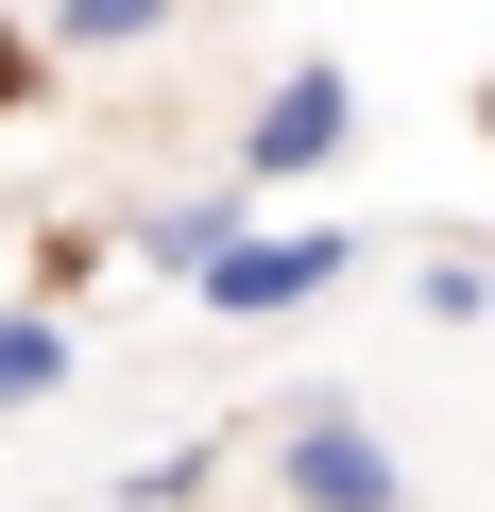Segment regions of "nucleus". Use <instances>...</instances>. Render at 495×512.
Returning <instances> with one entry per match:
<instances>
[{"mask_svg": "<svg viewBox=\"0 0 495 512\" xmlns=\"http://www.w3.org/2000/svg\"><path fill=\"white\" fill-rule=\"evenodd\" d=\"M342 137H359V86L308 52V69H274V86H257V120H239V188H308Z\"/></svg>", "mask_w": 495, "mask_h": 512, "instance_id": "f257e3e1", "label": "nucleus"}, {"mask_svg": "<svg viewBox=\"0 0 495 512\" xmlns=\"http://www.w3.org/2000/svg\"><path fill=\"white\" fill-rule=\"evenodd\" d=\"M274 495H291V512H410V478H393V444H376L359 410H308V427L274 444Z\"/></svg>", "mask_w": 495, "mask_h": 512, "instance_id": "f03ea898", "label": "nucleus"}, {"mask_svg": "<svg viewBox=\"0 0 495 512\" xmlns=\"http://www.w3.org/2000/svg\"><path fill=\"white\" fill-rule=\"evenodd\" d=\"M308 291H342V239L308 222V239H257V222H239L222 256H205V308L222 325H274V308H308Z\"/></svg>", "mask_w": 495, "mask_h": 512, "instance_id": "7ed1b4c3", "label": "nucleus"}, {"mask_svg": "<svg viewBox=\"0 0 495 512\" xmlns=\"http://www.w3.org/2000/svg\"><path fill=\"white\" fill-rule=\"evenodd\" d=\"M239 205H257V188L222 171V188H188V205H154V222H137V256H154V274H205V256L239 239Z\"/></svg>", "mask_w": 495, "mask_h": 512, "instance_id": "20e7f679", "label": "nucleus"}, {"mask_svg": "<svg viewBox=\"0 0 495 512\" xmlns=\"http://www.w3.org/2000/svg\"><path fill=\"white\" fill-rule=\"evenodd\" d=\"M52 376H69V325L52 308H0V410H35Z\"/></svg>", "mask_w": 495, "mask_h": 512, "instance_id": "39448f33", "label": "nucleus"}, {"mask_svg": "<svg viewBox=\"0 0 495 512\" xmlns=\"http://www.w3.org/2000/svg\"><path fill=\"white\" fill-rule=\"evenodd\" d=\"M171 35V0H52V52H137Z\"/></svg>", "mask_w": 495, "mask_h": 512, "instance_id": "423d86ee", "label": "nucleus"}, {"mask_svg": "<svg viewBox=\"0 0 495 512\" xmlns=\"http://www.w3.org/2000/svg\"><path fill=\"white\" fill-rule=\"evenodd\" d=\"M410 291H427V325H478V308H495V274H478V256H461V239L427 256V274H410Z\"/></svg>", "mask_w": 495, "mask_h": 512, "instance_id": "0eeeda50", "label": "nucleus"}, {"mask_svg": "<svg viewBox=\"0 0 495 512\" xmlns=\"http://www.w3.org/2000/svg\"><path fill=\"white\" fill-rule=\"evenodd\" d=\"M188 495H205V444H171V461H137V478H120V512H188Z\"/></svg>", "mask_w": 495, "mask_h": 512, "instance_id": "6e6552de", "label": "nucleus"}, {"mask_svg": "<svg viewBox=\"0 0 495 512\" xmlns=\"http://www.w3.org/2000/svg\"><path fill=\"white\" fill-rule=\"evenodd\" d=\"M0 103H35V52H18V35H0Z\"/></svg>", "mask_w": 495, "mask_h": 512, "instance_id": "1a4fd4ad", "label": "nucleus"}]
</instances>
